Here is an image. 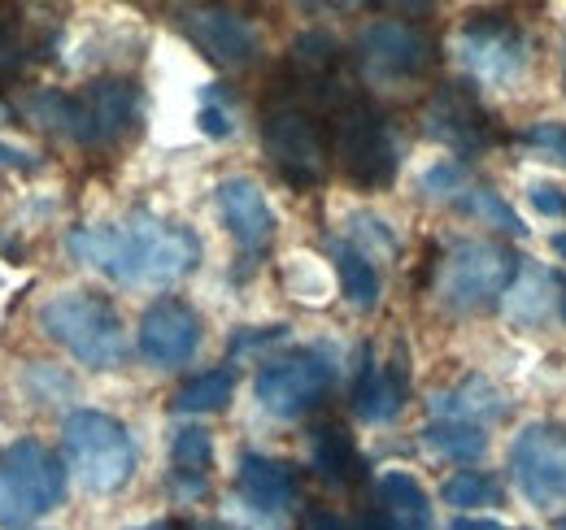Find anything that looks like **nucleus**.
I'll use <instances>...</instances> for the list:
<instances>
[{
    "instance_id": "1",
    "label": "nucleus",
    "mask_w": 566,
    "mask_h": 530,
    "mask_svg": "<svg viewBox=\"0 0 566 530\" xmlns=\"http://www.w3.org/2000/svg\"><path fill=\"white\" fill-rule=\"evenodd\" d=\"M66 253L118 287H170L201 265V240L184 222L132 213L105 226H74Z\"/></svg>"
},
{
    "instance_id": "2",
    "label": "nucleus",
    "mask_w": 566,
    "mask_h": 530,
    "mask_svg": "<svg viewBox=\"0 0 566 530\" xmlns=\"http://www.w3.org/2000/svg\"><path fill=\"white\" fill-rule=\"evenodd\" d=\"M40 331L53 343H62L87 370H114L127 357V327H123L118 309L92 292H62V296L44 300Z\"/></svg>"
},
{
    "instance_id": "3",
    "label": "nucleus",
    "mask_w": 566,
    "mask_h": 530,
    "mask_svg": "<svg viewBox=\"0 0 566 530\" xmlns=\"http://www.w3.org/2000/svg\"><path fill=\"white\" fill-rule=\"evenodd\" d=\"M518 257L493 240H453L436 265V300L449 314H484L505 300Z\"/></svg>"
},
{
    "instance_id": "4",
    "label": "nucleus",
    "mask_w": 566,
    "mask_h": 530,
    "mask_svg": "<svg viewBox=\"0 0 566 530\" xmlns=\"http://www.w3.org/2000/svg\"><path fill=\"white\" fill-rule=\"evenodd\" d=\"M62 448L74 478L96 496L123 491L136 474V444L127 426L101 409H74L62 422Z\"/></svg>"
},
{
    "instance_id": "5",
    "label": "nucleus",
    "mask_w": 566,
    "mask_h": 530,
    "mask_svg": "<svg viewBox=\"0 0 566 530\" xmlns=\"http://www.w3.org/2000/svg\"><path fill=\"white\" fill-rule=\"evenodd\" d=\"M66 500V465L40 439L0 448V527L27 530Z\"/></svg>"
},
{
    "instance_id": "6",
    "label": "nucleus",
    "mask_w": 566,
    "mask_h": 530,
    "mask_svg": "<svg viewBox=\"0 0 566 530\" xmlns=\"http://www.w3.org/2000/svg\"><path fill=\"white\" fill-rule=\"evenodd\" d=\"M453 57L458 66L467 70L475 83L484 87H518L523 74H527V35L518 22L510 18H493V13H480V18H467L453 35Z\"/></svg>"
},
{
    "instance_id": "7",
    "label": "nucleus",
    "mask_w": 566,
    "mask_h": 530,
    "mask_svg": "<svg viewBox=\"0 0 566 530\" xmlns=\"http://www.w3.org/2000/svg\"><path fill=\"white\" fill-rule=\"evenodd\" d=\"M332 383H336V361L318 348H301V352L275 357L258 370L253 396L271 417L292 422V417H305L314 404H323Z\"/></svg>"
},
{
    "instance_id": "8",
    "label": "nucleus",
    "mask_w": 566,
    "mask_h": 530,
    "mask_svg": "<svg viewBox=\"0 0 566 530\" xmlns=\"http://www.w3.org/2000/svg\"><path fill=\"white\" fill-rule=\"evenodd\" d=\"M510 478L518 496L536 509H558L566 500V426L532 422L510 444Z\"/></svg>"
},
{
    "instance_id": "9",
    "label": "nucleus",
    "mask_w": 566,
    "mask_h": 530,
    "mask_svg": "<svg viewBox=\"0 0 566 530\" xmlns=\"http://www.w3.org/2000/svg\"><path fill=\"white\" fill-rule=\"evenodd\" d=\"M436 49L419 26L410 22H397V18H379V22H366L361 35H357V62L361 74L379 87H392V83H406V78H419L431 66Z\"/></svg>"
},
{
    "instance_id": "10",
    "label": "nucleus",
    "mask_w": 566,
    "mask_h": 530,
    "mask_svg": "<svg viewBox=\"0 0 566 530\" xmlns=\"http://www.w3.org/2000/svg\"><path fill=\"white\" fill-rule=\"evenodd\" d=\"M140 357L157 370H175V365H188L201 348V314L188 305V300H175V296H161L144 309L140 331Z\"/></svg>"
},
{
    "instance_id": "11",
    "label": "nucleus",
    "mask_w": 566,
    "mask_h": 530,
    "mask_svg": "<svg viewBox=\"0 0 566 530\" xmlns=\"http://www.w3.org/2000/svg\"><path fill=\"white\" fill-rule=\"evenodd\" d=\"M140 118V92L123 78H101L83 96H74V135L78 144H118Z\"/></svg>"
},
{
    "instance_id": "12",
    "label": "nucleus",
    "mask_w": 566,
    "mask_h": 530,
    "mask_svg": "<svg viewBox=\"0 0 566 530\" xmlns=\"http://www.w3.org/2000/svg\"><path fill=\"white\" fill-rule=\"evenodd\" d=\"M235 496L253 513V522L280 530L287 509L296 505V474H292L287 462L262 457V453H244L240 465H235Z\"/></svg>"
},
{
    "instance_id": "13",
    "label": "nucleus",
    "mask_w": 566,
    "mask_h": 530,
    "mask_svg": "<svg viewBox=\"0 0 566 530\" xmlns=\"http://www.w3.org/2000/svg\"><path fill=\"white\" fill-rule=\"evenodd\" d=\"M184 35L218 66L240 70L258 57V31L235 9H184Z\"/></svg>"
},
{
    "instance_id": "14",
    "label": "nucleus",
    "mask_w": 566,
    "mask_h": 530,
    "mask_svg": "<svg viewBox=\"0 0 566 530\" xmlns=\"http://www.w3.org/2000/svg\"><path fill=\"white\" fill-rule=\"evenodd\" d=\"M262 139H266V152L275 157V166L292 183L323 179V166H327L323 135H318V127L301 109H275L266 118V127H262Z\"/></svg>"
},
{
    "instance_id": "15",
    "label": "nucleus",
    "mask_w": 566,
    "mask_h": 530,
    "mask_svg": "<svg viewBox=\"0 0 566 530\" xmlns=\"http://www.w3.org/2000/svg\"><path fill=\"white\" fill-rule=\"evenodd\" d=\"M218 200V213H222V226L231 231V240L244 248V253H262L271 240H275V209L262 192L258 179L249 174H231L213 188Z\"/></svg>"
},
{
    "instance_id": "16",
    "label": "nucleus",
    "mask_w": 566,
    "mask_h": 530,
    "mask_svg": "<svg viewBox=\"0 0 566 530\" xmlns=\"http://www.w3.org/2000/svg\"><path fill=\"white\" fill-rule=\"evenodd\" d=\"M563 300H566V278L558 269H545V265H523L518 278L510 283L505 300H501V314L514 322V327H545L549 318H563Z\"/></svg>"
},
{
    "instance_id": "17",
    "label": "nucleus",
    "mask_w": 566,
    "mask_h": 530,
    "mask_svg": "<svg viewBox=\"0 0 566 530\" xmlns=\"http://www.w3.org/2000/svg\"><path fill=\"white\" fill-rule=\"evenodd\" d=\"M340 152H345V166L349 174L361 179V183H388L392 170H397V139L392 131L370 118V114H354L345 123V135H340Z\"/></svg>"
},
{
    "instance_id": "18",
    "label": "nucleus",
    "mask_w": 566,
    "mask_h": 530,
    "mask_svg": "<svg viewBox=\"0 0 566 530\" xmlns=\"http://www.w3.org/2000/svg\"><path fill=\"white\" fill-rule=\"evenodd\" d=\"M406 392H410V370H406V357H388V361H366L361 374H357L354 388V409L361 422L370 426H384L401 413L406 404Z\"/></svg>"
},
{
    "instance_id": "19",
    "label": "nucleus",
    "mask_w": 566,
    "mask_h": 530,
    "mask_svg": "<svg viewBox=\"0 0 566 530\" xmlns=\"http://www.w3.org/2000/svg\"><path fill=\"white\" fill-rule=\"evenodd\" d=\"M375 505H379V530H436L431 496L406 469H384L375 478Z\"/></svg>"
},
{
    "instance_id": "20",
    "label": "nucleus",
    "mask_w": 566,
    "mask_h": 530,
    "mask_svg": "<svg viewBox=\"0 0 566 530\" xmlns=\"http://www.w3.org/2000/svg\"><path fill=\"white\" fill-rule=\"evenodd\" d=\"M431 417L436 422H471V426H484V422H496L510 413V400L501 396V388H493L484 374H467L462 383L436 392L427 400Z\"/></svg>"
},
{
    "instance_id": "21",
    "label": "nucleus",
    "mask_w": 566,
    "mask_h": 530,
    "mask_svg": "<svg viewBox=\"0 0 566 530\" xmlns=\"http://www.w3.org/2000/svg\"><path fill=\"white\" fill-rule=\"evenodd\" d=\"M484 114L462 96V92H440L436 100H431V109H427V135H436L440 144H449V148H462V152H475V148H484Z\"/></svg>"
},
{
    "instance_id": "22",
    "label": "nucleus",
    "mask_w": 566,
    "mask_h": 530,
    "mask_svg": "<svg viewBox=\"0 0 566 530\" xmlns=\"http://www.w3.org/2000/svg\"><path fill=\"white\" fill-rule=\"evenodd\" d=\"M327 253H332V265H336V274H340V292H345V300L354 305L357 314H370V309L379 305V292H384L375 262L361 257L349 240H332Z\"/></svg>"
},
{
    "instance_id": "23",
    "label": "nucleus",
    "mask_w": 566,
    "mask_h": 530,
    "mask_svg": "<svg viewBox=\"0 0 566 530\" xmlns=\"http://www.w3.org/2000/svg\"><path fill=\"white\" fill-rule=\"evenodd\" d=\"M423 448L431 457H444V462L475 465L489 453V431L471 426V422H431V426H423Z\"/></svg>"
},
{
    "instance_id": "24",
    "label": "nucleus",
    "mask_w": 566,
    "mask_h": 530,
    "mask_svg": "<svg viewBox=\"0 0 566 530\" xmlns=\"http://www.w3.org/2000/svg\"><path fill=\"white\" fill-rule=\"evenodd\" d=\"M231 392H235V365L206 370V374H197L179 388L175 413H218V409L231 404Z\"/></svg>"
},
{
    "instance_id": "25",
    "label": "nucleus",
    "mask_w": 566,
    "mask_h": 530,
    "mask_svg": "<svg viewBox=\"0 0 566 530\" xmlns=\"http://www.w3.org/2000/svg\"><path fill=\"white\" fill-rule=\"evenodd\" d=\"M501 483L489 469H458L440 483V500L449 509H496L501 505Z\"/></svg>"
},
{
    "instance_id": "26",
    "label": "nucleus",
    "mask_w": 566,
    "mask_h": 530,
    "mask_svg": "<svg viewBox=\"0 0 566 530\" xmlns=\"http://www.w3.org/2000/svg\"><path fill=\"white\" fill-rule=\"evenodd\" d=\"M458 209H462L467 218L484 222V226H496V231L514 235V240H523V235H527V226H523V218L510 209V200L501 197V192H493V188H484V183H475L467 197L458 200Z\"/></svg>"
},
{
    "instance_id": "27",
    "label": "nucleus",
    "mask_w": 566,
    "mask_h": 530,
    "mask_svg": "<svg viewBox=\"0 0 566 530\" xmlns=\"http://www.w3.org/2000/svg\"><path fill=\"white\" fill-rule=\"evenodd\" d=\"M22 114L44 127V131L74 135V96L57 92V87H35L27 100H22Z\"/></svg>"
},
{
    "instance_id": "28",
    "label": "nucleus",
    "mask_w": 566,
    "mask_h": 530,
    "mask_svg": "<svg viewBox=\"0 0 566 530\" xmlns=\"http://www.w3.org/2000/svg\"><path fill=\"white\" fill-rule=\"evenodd\" d=\"M349 244H354L361 257L379 262V257H392V253H397V231H392L379 213L354 209V213H349Z\"/></svg>"
},
{
    "instance_id": "29",
    "label": "nucleus",
    "mask_w": 566,
    "mask_h": 530,
    "mask_svg": "<svg viewBox=\"0 0 566 530\" xmlns=\"http://www.w3.org/2000/svg\"><path fill=\"white\" fill-rule=\"evenodd\" d=\"M471 188H475V183H471V170H467L462 161H453V157L431 161L423 170V179H419V192H423L427 200H449V204H458Z\"/></svg>"
},
{
    "instance_id": "30",
    "label": "nucleus",
    "mask_w": 566,
    "mask_h": 530,
    "mask_svg": "<svg viewBox=\"0 0 566 530\" xmlns=\"http://www.w3.org/2000/svg\"><path fill=\"white\" fill-rule=\"evenodd\" d=\"M170 465L175 474H201L210 478V465H213V435L206 426H184L170 444Z\"/></svg>"
},
{
    "instance_id": "31",
    "label": "nucleus",
    "mask_w": 566,
    "mask_h": 530,
    "mask_svg": "<svg viewBox=\"0 0 566 530\" xmlns=\"http://www.w3.org/2000/svg\"><path fill=\"white\" fill-rule=\"evenodd\" d=\"M536 161H549V166H563L566 170V123H554V118H541L532 123L523 139H518Z\"/></svg>"
},
{
    "instance_id": "32",
    "label": "nucleus",
    "mask_w": 566,
    "mask_h": 530,
    "mask_svg": "<svg viewBox=\"0 0 566 530\" xmlns=\"http://www.w3.org/2000/svg\"><path fill=\"white\" fill-rule=\"evenodd\" d=\"M296 62H301V66H314V70L332 66V62H336V40L323 35V31L301 35V40H296Z\"/></svg>"
},
{
    "instance_id": "33",
    "label": "nucleus",
    "mask_w": 566,
    "mask_h": 530,
    "mask_svg": "<svg viewBox=\"0 0 566 530\" xmlns=\"http://www.w3.org/2000/svg\"><path fill=\"white\" fill-rule=\"evenodd\" d=\"M197 127L210 135V139H227V135H235V114L227 105H218L213 96H206L201 109H197Z\"/></svg>"
},
{
    "instance_id": "34",
    "label": "nucleus",
    "mask_w": 566,
    "mask_h": 530,
    "mask_svg": "<svg viewBox=\"0 0 566 530\" xmlns=\"http://www.w3.org/2000/svg\"><path fill=\"white\" fill-rule=\"evenodd\" d=\"M527 200H532V209H536L541 218H566V192L554 188V183H536V188L527 192Z\"/></svg>"
},
{
    "instance_id": "35",
    "label": "nucleus",
    "mask_w": 566,
    "mask_h": 530,
    "mask_svg": "<svg viewBox=\"0 0 566 530\" xmlns=\"http://www.w3.org/2000/svg\"><path fill=\"white\" fill-rule=\"evenodd\" d=\"M283 339H287V327L244 331V335H235V343H231V357H240V352H262V348H271V343H283Z\"/></svg>"
},
{
    "instance_id": "36",
    "label": "nucleus",
    "mask_w": 566,
    "mask_h": 530,
    "mask_svg": "<svg viewBox=\"0 0 566 530\" xmlns=\"http://www.w3.org/2000/svg\"><path fill=\"white\" fill-rule=\"evenodd\" d=\"M0 170H40V157L31 148H18V144L0 139Z\"/></svg>"
},
{
    "instance_id": "37",
    "label": "nucleus",
    "mask_w": 566,
    "mask_h": 530,
    "mask_svg": "<svg viewBox=\"0 0 566 530\" xmlns=\"http://www.w3.org/2000/svg\"><path fill=\"white\" fill-rule=\"evenodd\" d=\"M449 530H505L501 522H493V518H458Z\"/></svg>"
},
{
    "instance_id": "38",
    "label": "nucleus",
    "mask_w": 566,
    "mask_h": 530,
    "mask_svg": "<svg viewBox=\"0 0 566 530\" xmlns=\"http://www.w3.org/2000/svg\"><path fill=\"white\" fill-rule=\"evenodd\" d=\"M136 530H192L188 522H175V518H161V522H148V527H136Z\"/></svg>"
},
{
    "instance_id": "39",
    "label": "nucleus",
    "mask_w": 566,
    "mask_h": 530,
    "mask_svg": "<svg viewBox=\"0 0 566 530\" xmlns=\"http://www.w3.org/2000/svg\"><path fill=\"white\" fill-rule=\"evenodd\" d=\"M549 244H554V253H558V257H563V262H566V231H558V235H554Z\"/></svg>"
},
{
    "instance_id": "40",
    "label": "nucleus",
    "mask_w": 566,
    "mask_h": 530,
    "mask_svg": "<svg viewBox=\"0 0 566 530\" xmlns=\"http://www.w3.org/2000/svg\"><path fill=\"white\" fill-rule=\"evenodd\" d=\"M0 53H9V31H4V22H0Z\"/></svg>"
},
{
    "instance_id": "41",
    "label": "nucleus",
    "mask_w": 566,
    "mask_h": 530,
    "mask_svg": "<svg viewBox=\"0 0 566 530\" xmlns=\"http://www.w3.org/2000/svg\"><path fill=\"white\" fill-rule=\"evenodd\" d=\"M563 87H566V44H563Z\"/></svg>"
},
{
    "instance_id": "42",
    "label": "nucleus",
    "mask_w": 566,
    "mask_h": 530,
    "mask_svg": "<svg viewBox=\"0 0 566 530\" xmlns=\"http://www.w3.org/2000/svg\"><path fill=\"white\" fill-rule=\"evenodd\" d=\"M563 322H566V300H563Z\"/></svg>"
},
{
    "instance_id": "43",
    "label": "nucleus",
    "mask_w": 566,
    "mask_h": 530,
    "mask_svg": "<svg viewBox=\"0 0 566 530\" xmlns=\"http://www.w3.org/2000/svg\"><path fill=\"white\" fill-rule=\"evenodd\" d=\"M558 530H566V522H563V527H558Z\"/></svg>"
}]
</instances>
